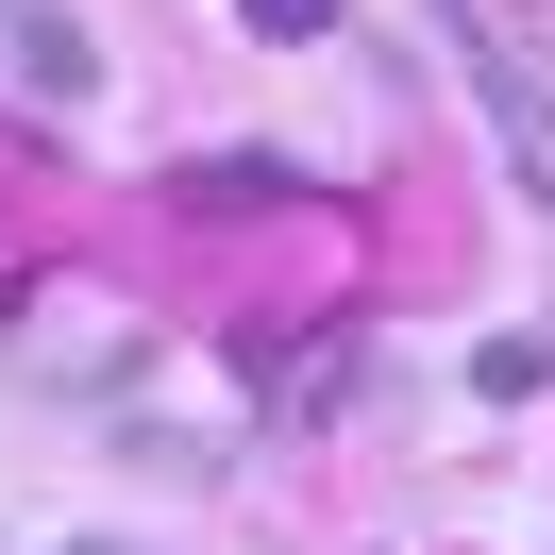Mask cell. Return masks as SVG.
Instances as JSON below:
<instances>
[{"label":"cell","instance_id":"7a4b0ae2","mask_svg":"<svg viewBox=\"0 0 555 555\" xmlns=\"http://www.w3.org/2000/svg\"><path fill=\"white\" fill-rule=\"evenodd\" d=\"M17 353H35L51 387H118V353H135V337H118L102 304H35V320H17Z\"/></svg>","mask_w":555,"mask_h":555},{"label":"cell","instance_id":"3957f363","mask_svg":"<svg viewBox=\"0 0 555 555\" xmlns=\"http://www.w3.org/2000/svg\"><path fill=\"white\" fill-rule=\"evenodd\" d=\"M0 85H35V102H85V85H102V51H85L68 17L35 0V17H0Z\"/></svg>","mask_w":555,"mask_h":555},{"label":"cell","instance_id":"277c9868","mask_svg":"<svg viewBox=\"0 0 555 555\" xmlns=\"http://www.w3.org/2000/svg\"><path fill=\"white\" fill-rule=\"evenodd\" d=\"M236 17H253V35H270V51H304V35H337V0H236Z\"/></svg>","mask_w":555,"mask_h":555},{"label":"cell","instance_id":"6da1fadb","mask_svg":"<svg viewBox=\"0 0 555 555\" xmlns=\"http://www.w3.org/2000/svg\"><path fill=\"white\" fill-rule=\"evenodd\" d=\"M438 51L472 68L488 135H505V185H521V203H555V102H539V68H521V51L488 35V0H438Z\"/></svg>","mask_w":555,"mask_h":555}]
</instances>
